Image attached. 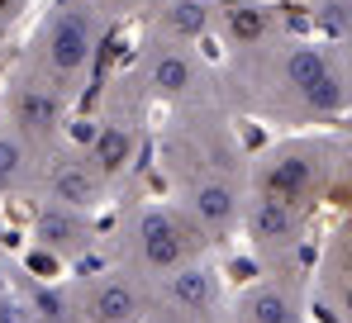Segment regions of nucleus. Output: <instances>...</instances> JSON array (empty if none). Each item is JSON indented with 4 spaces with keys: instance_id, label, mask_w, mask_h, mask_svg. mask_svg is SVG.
I'll list each match as a JSON object with an SVG mask.
<instances>
[{
    "instance_id": "4468645a",
    "label": "nucleus",
    "mask_w": 352,
    "mask_h": 323,
    "mask_svg": "<svg viewBox=\"0 0 352 323\" xmlns=\"http://www.w3.org/2000/svg\"><path fill=\"white\" fill-rule=\"evenodd\" d=\"M205 5H195V0H181V5H172V14H167V24H172L176 34H200L205 29Z\"/></svg>"
},
{
    "instance_id": "ddd939ff",
    "label": "nucleus",
    "mask_w": 352,
    "mask_h": 323,
    "mask_svg": "<svg viewBox=\"0 0 352 323\" xmlns=\"http://www.w3.org/2000/svg\"><path fill=\"white\" fill-rule=\"evenodd\" d=\"M129 148H133V143H129L124 129H105L100 143H96V162H100V166H119V162L129 157Z\"/></svg>"
},
{
    "instance_id": "7ed1b4c3",
    "label": "nucleus",
    "mask_w": 352,
    "mask_h": 323,
    "mask_svg": "<svg viewBox=\"0 0 352 323\" xmlns=\"http://www.w3.org/2000/svg\"><path fill=\"white\" fill-rule=\"evenodd\" d=\"M143 252H148V262L153 267H172L176 257H181V233H176V223L167 214H143Z\"/></svg>"
},
{
    "instance_id": "f03ea898",
    "label": "nucleus",
    "mask_w": 352,
    "mask_h": 323,
    "mask_svg": "<svg viewBox=\"0 0 352 323\" xmlns=\"http://www.w3.org/2000/svg\"><path fill=\"white\" fill-rule=\"evenodd\" d=\"M86 57H91V29L76 14H62L48 34V62L58 71H76V67H86Z\"/></svg>"
},
{
    "instance_id": "f257e3e1",
    "label": "nucleus",
    "mask_w": 352,
    "mask_h": 323,
    "mask_svg": "<svg viewBox=\"0 0 352 323\" xmlns=\"http://www.w3.org/2000/svg\"><path fill=\"white\" fill-rule=\"evenodd\" d=\"M286 76L305 91V100H309L314 109H338L343 105V81L333 76L329 57L319 53V48H291V57H286Z\"/></svg>"
},
{
    "instance_id": "f3484780",
    "label": "nucleus",
    "mask_w": 352,
    "mask_h": 323,
    "mask_svg": "<svg viewBox=\"0 0 352 323\" xmlns=\"http://www.w3.org/2000/svg\"><path fill=\"white\" fill-rule=\"evenodd\" d=\"M19 162H24L19 143H5V138H0V186H5L10 176H19Z\"/></svg>"
},
{
    "instance_id": "f8f14e48",
    "label": "nucleus",
    "mask_w": 352,
    "mask_h": 323,
    "mask_svg": "<svg viewBox=\"0 0 352 323\" xmlns=\"http://www.w3.org/2000/svg\"><path fill=\"white\" fill-rule=\"evenodd\" d=\"M38 228H43V243H58V247H72V243L81 238L76 219H72V214H62V210H48Z\"/></svg>"
},
{
    "instance_id": "423d86ee",
    "label": "nucleus",
    "mask_w": 352,
    "mask_h": 323,
    "mask_svg": "<svg viewBox=\"0 0 352 323\" xmlns=\"http://www.w3.org/2000/svg\"><path fill=\"white\" fill-rule=\"evenodd\" d=\"M190 210H195L200 223H229L234 210H238V200H234L229 186H200V190L190 195Z\"/></svg>"
},
{
    "instance_id": "1a4fd4ad",
    "label": "nucleus",
    "mask_w": 352,
    "mask_h": 323,
    "mask_svg": "<svg viewBox=\"0 0 352 323\" xmlns=\"http://www.w3.org/2000/svg\"><path fill=\"white\" fill-rule=\"evenodd\" d=\"M153 86L167 91V96L186 91V86H190V62L181 53H157V62H153Z\"/></svg>"
},
{
    "instance_id": "0eeeda50",
    "label": "nucleus",
    "mask_w": 352,
    "mask_h": 323,
    "mask_svg": "<svg viewBox=\"0 0 352 323\" xmlns=\"http://www.w3.org/2000/svg\"><path fill=\"white\" fill-rule=\"evenodd\" d=\"M172 295L186 304V309H205L210 304V295H214V285H210V271L200 267H186L181 276H172Z\"/></svg>"
},
{
    "instance_id": "9d476101",
    "label": "nucleus",
    "mask_w": 352,
    "mask_h": 323,
    "mask_svg": "<svg viewBox=\"0 0 352 323\" xmlns=\"http://www.w3.org/2000/svg\"><path fill=\"white\" fill-rule=\"evenodd\" d=\"M133 309H138V304H133V290H129V285H105V290L96 295V314L105 323H129Z\"/></svg>"
},
{
    "instance_id": "a211bd4d",
    "label": "nucleus",
    "mask_w": 352,
    "mask_h": 323,
    "mask_svg": "<svg viewBox=\"0 0 352 323\" xmlns=\"http://www.w3.org/2000/svg\"><path fill=\"white\" fill-rule=\"evenodd\" d=\"M5 10H10V0H0V14H5Z\"/></svg>"
},
{
    "instance_id": "dca6fc26",
    "label": "nucleus",
    "mask_w": 352,
    "mask_h": 323,
    "mask_svg": "<svg viewBox=\"0 0 352 323\" xmlns=\"http://www.w3.org/2000/svg\"><path fill=\"white\" fill-rule=\"evenodd\" d=\"M229 29H234L238 38H257V34H262V14H257L252 5H234V10H229Z\"/></svg>"
},
{
    "instance_id": "6e6552de",
    "label": "nucleus",
    "mask_w": 352,
    "mask_h": 323,
    "mask_svg": "<svg viewBox=\"0 0 352 323\" xmlns=\"http://www.w3.org/2000/svg\"><path fill=\"white\" fill-rule=\"evenodd\" d=\"M248 319L252 323H295V309L281 290H257L248 300Z\"/></svg>"
},
{
    "instance_id": "20e7f679",
    "label": "nucleus",
    "mask_w": 352,
    "mask_h": 323,
    "mask_svg": "<svg viewBox=\"0 0 352 323\" xmlns=\"http://www.w3.org/2000/svg\"><path fill=\"white\" fill-rule=\"evenodd\" d=\"M309 181H314V166L309 162H300V157L276 162L267 171V200H295V195L309 190Z\"/></svg>"
},
{
    "instance_id": "39448f33",
    "label": "nucleus",
    "mask_w": 352,
    "mask_h": 323,
    "mask_svg": "<svg viewBox=\"0 0 352 323\" xmlns=\"http://www.w3.org/2000/svg\"><path fill=\"white\" fill-rule=\"evenodd\" d=\"M252 233L262 243H286L295 238V214L286 210V200H257L252 210Z\"/></svg>"
},
{
    "instance_id": "9b49d317",
    "label": "nucleus",
    "mask_w": 352,
    "mask_h": 323,
    "mask_svg": "<svg viewBox=\"0 0 352 323\" xmlns=\"http://www.w3.org/2000/svg\"><path fill=\"white\" fill-rule=\"evenodd\" d=\"M53 190H58V200H67V205H91V200H96V181H91L81 166H67V171H58Z\"/></svg>"
},
{
    "instance_id": "2eb2a0df",
    "label": "nucleus",
    "mask_w": 352,
    "mask_h": 323,
    "mask_svg": "<svg viewBox=\"0 0 352 323\" xmlns=\"http://www.w3.org/2000/svg\"><path fill=\"white\" fill-rule=\"evenodd\" d=\"M19 114H24V124H34V129H43L53 114H58V105L48 100V96H38V91H29L24 100H19Z\"/></svg>"
}]
</instances>
